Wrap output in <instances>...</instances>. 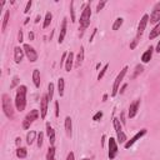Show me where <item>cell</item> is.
I'll return each mask as SVG.
<instances>
[{
	"label": "cell",
	"instance_id": "cell-1",
	"mask_svg": "<svg viewBox=\"0 0 160 160\" xmlns=\"http://www.w3.org/2000/svg\"><path fill=\"white\" fill-rule=\"evenodd\" d=\"M26 92H28V88L26 85H19L16 88V94H15V100H14V105L18 111H24L26 108Z\"/></svg>",
	"mask_w": 160,
	"mask_h": 160
},
{
	"label": "cell",
	"instance_id": "cell-2",
	"mask_svg": "<svg viewBox=\"0 0 160 160\" xmlns=\"http://www.w3.org/2000/svg\"><path fill=\"white\" fill-rule=\"evenodd\" d=\"M90 19H91V8H90V2H86L82 6V11L80 14V20H79V30H81V32H84L89 28Z\"/></svg>",
	"mask_w": 160,
	"mask_h": 160
},
{
	"label": "cell",
	"instance_id": "cell-3",
	"mask_svg": "<svg viewBox=\"0 0 160 160\" xmlns=\"http://www.w3.org/2000/svg\"><path fill=\"white\" fill-rule=\"evenodd\" d=\"M1 109H2V112L5 114V116L8 119L14 118V108H12V104H11V99L8 94L1 95Z\"/></svg>",
	"mask_w": 160,
	"mask_h": 160
},
{
	"label": "cell",
	"instance_id": "cell-4",
	"mask_svg": "<svg viewBox=\"0 0 160 160\" xmlns=\"http://www.w3.org/2000/svg\"><path fill=\"white\" fill-rule=\"evenodd\" d=\"M39 118H40V111H39L38 109H32V110H30V112H28V114L25 115L24 120H22V124H21L22 129H24V130L30 129V126L34 124V121L38 120Z\"/></svg>",
	"mask_w": 160,
	"mask_h": 160
},
{
	"label": "cell",
	"instance_id": "cell-5",
	"mask_svg": "<svg viewBox=\"0 0 160 160\" xmlns=\"http://www.w3.org/2000/svg\"><path fill=\"white\" fill-rule=\"evenodd\" d=\"M112 125H114V130H115L116 138H118L116 141H118L119 144H125V142L128 141V138H126L125 132L122 131V124H121L120 119L114 118V119H112Z\"/></svg>",
	"mask_w": 160,
	"mask_h": 160
},
{
	"label": "cell",
	"instance_id": "cell-6",
	"mask_svg": "<svg viewBox=\"0 0 160 160\" xmlns=\"http://www.w3.org/2000/svg\"><path fill=\"white\" fill-rule=\"evenodd\" d=\"M128 69H129V68L125 65V66L120 70V72L118 74V76L115 78L114 84H112V89H111V96H112V98L116 96V94L119 92L120 85H121V82H122V80H124V78H125V75H126V72H128Z\"/></svg>",
	"mask_w": 160,
	"mask_h": 160
},
{
	"label": "cell",
	"instance_id": "cell-7",
	"mask_svg": "<svg viewBox=\"0 0 160 160\" xmlns=\"http://www.w3.org/2000/svg\"><path fill=\"white\" fill-rule=\"evenodd\" d=\"M22 49H24V52H25V56L28 58V60L30 62H35L39 58L36 50L30 45V44H22Z\"/></svg>",
	"mask_w": 160,
	"mask_h": 160
},
{
	"label": "cell",
	"instance_id": "cell-8",
	"mask_svg": "<svg viewBox=\"0 0 160 160\" xmlns=\"http://www.w3.org/2000/svg\"><path fill=\"white\" fill-rule=\"evenodd\" d=\"M149 15L148 14H144L142 16H141V19H140V21H139V24H138V29H136V39L139 40L141 36H142V34H144V31H145V29H146V25H148V22H149Z\"/></svg>",
	"mask_w": 160,
	"mask_h": 160
},
{
	"label": "cell",
	"instance_id": "cell-9",
	"mask_svg": "<svg viewBox=\"0 0 160 160\" xmlns=\"http://www.w3.org/2000/svg\"><path fill=\"white\" fill-rule=\"evenodd\" d=\"M49 102H50V100H49L48 92H46V94H42V95H41V99H40V118H41L42 120L46 118Z\"/></svg>",
	"mask_w": 160,
	"mask_h": 160
},
{
	"label": "cell",
	"instance_id": "cell-10",
	"mask_svg": "<svg viewBox=\"0 0 160 160\" xmlns=\"http://www.w3.org/2000/svg\"><path fill=\"white\" fill-rule=\"evenodd\" d=\"M108 144H109V152H108V156L110 160H114L119 152V148H118V141L114 139V138H109L108 140Z\"/></svg>",
	"mask_w": 160,
	"mask_h": 160
},
{
	"label": "cell",
	"instance_id": "cell-11",
	"mask_svg": "<svg viewBox=\"0 0 160 160\" xmlns=\"http://www.w3.org/2000/svg\"><path fill=\"white\" fill-rule=\"evenodd\" d=\"M146 134H148V129H145V128H144V129L139 130V131H138V132H136V134H135L130 140H128V141L124 144V148H125V149H130V148H131V146H132L138 140H140V139H141L142 136H145Z\"/></svg>",
	"mask_w": 160,
	"mask_h": 160
},
{
	"label": "cell",
	"instance_id": "cell-12",
	"mask_svg": "<svg viewBox=\"0 0 160 160\" xmlns=\"http://www.w3.org/2000/svg\"><path fill=\"white\" fill-rule=\"evenodd\" d=\"M140 99H136V100H134L131 104H130V106H129V110H128V118L129 119H134L135 116H136V114H138V111H139V108H140Z\"/></svg>",
	"mask_w": 160,
	"mask_h": 160
},
{
	"label": "cell",
	"instance_id": "cell-13",
	"mask_svg": "<svg viewBox=\"0 0 160 160\" xmlns=\"http://www.w3.org/2000/svg\"><path fill=\"white\" fill-rule=\"evenodd\" d=\"M66 30H68V19L64 18L62 22H61V26H60V34H59V38H58L59 44H62V41L65 39V35H66Z\"/></svg>",
	"mask_w": 160,
	"mask_h": 160
},
{
	"label": "cell",
	"instance_id": "cell-14",
	"mask_svg": "<svg viewBox=\"0 0 160 160\" xmlns=\"http://www.w3.org/2000/svg\"><path fill=\"white\" fill-rule=\"evenodd\" d=\"M24 56H25L24 49L20 48V46H15V48H14V61H15L16 64H20V62L22 61Z\"/></svg>",
	"mask_w": 160,
	"mask_h": 160
},
{
	"label": "cell",
	"instance_id": "cell-15",
	"mask_svg": "<svg viewBox=\"0 0 160 160\" xmlns=\"http://www.w3.org/2000/svg\"><path fill=\"white\" fill-rule=\"evenodd\" d=\"M154 46H149L144 52H142V55H141V62L142 64H148L150 60H151V58H152V52H154Z\"/></svg>",
	"mask_w": 160,
	"mask_h": 160
},
{
	"label": "cell",
	"instance_id": "cell-16",
	"mask_svg": "<svg viewBox=\"0 0 160 160\" xmlns=\"http://www.w3.org/2000/svg\"><path fill=\"white\" fill-rule=\"evenodd\" d=\"M74 62H75V56H74V52L70 51V52H68V58L65 60V65H64L65 66V71L70 72L72 66H74Z\"/></svg>",
	"mask_w": 160,
	"mask_h": 160
},
{
	"label": "cell",
	"instance_id": "cell-17",
	"mask_svg": "<svg viewBox=\"0 0 160 160\" xmlns=\"http://www.w3.org/2000/svg\"><path fill=\"white\" fill-rule=\"evenodd\" d=\"M46 135H48V139H49V144L51 146H54L55 145V130L52 129L50 122H46Z\"/></svg>",
	"mask_w": 160,
	"mask_h": 160
},
{
	"label": "cell",
	"instance_id": "cell-18",
	"mask_svg": "<svg viewBox=\"0 0 160 160\" xmlns=\"http://www.w3.org/2000/svg\"><path fill=\"white\" fill-rule=\"evenodd\" d=\"M84 56H85L84 46H80V50H79V52H78V55H76V58H75V62H74V66H75L76 69H79V68L82 65V62H84Z\"/></svg>",
	"mask_w": 160,
	"mask_h": 160
},
{
	"label": "cell",
	"instance_id": "cell-19",
	"mask_svg": "<svg viewBox=\"0 0 160 160\" xmlns=\"http://www.w3.org/2000/svg\"><path fill=\"white\" fill-rule=\"evenodd\" d=\"M149 21H150V24H155V25L160 22V9H154L152 10V12L150 14Z\"/></svg>",
	"mask_w": 160,
	"mask_h": 160
},
{
	"label": "cell",
	"instance_id": "cell-20",
	"mask_svg": "<svg viewBox=\"0 0 160 160\" xmlns=\"http://www.w3.org/2000/svg\"><path fill=\"white\" fill-rule=\"evenodd\" d=\"M64 126H65V132H66V135L70 138V136L72 135V121H71V118H70V116H66V118H65Z\"/></svg>",
	"mask_w": 160,
	"mask_h": 160
},
{
	"label": "cell",
	"instance_id": "cell-21",
	"mask_svg": "<svg viewBox=\"0 0 160 160\" xmlns=\"http://www.w3.org/2000/svg\"><path fill=\"white\" fill-rule=\"evenodd\" d=\"M38 139V132L34 131V130H30L28 134H26V144L28 145H32L34 141H36Z\"/></svg>",
	"mask_w": 160,
	"mask_h": 160
},
{
	"label": "cell",
	"instance_id": "cell-22",
	"mask_svg": "<svg viewBox=\"0 0 160 160\" xmlns=\"http://www.w3.org/2000/svg\"><path fill=\"white\" fill-rule=\"evenodd\" d=\"M31 78H32V82H34L35 88H40V71H39V69H34L32 70Z\"/></svg>",
	"mask_w": 160,
	"mask_h": 160
},
{
	"label": "cell",
	"instance_id": "cell-23",
	"mask_svg": "<svg viewBox=\"0 0 160 160\" xmlns=\"http://www.w3.org/2000/svg\"><path fill=\"white\" fill-rule=\"evenodd\" d=\"M9 19H10V11L6 10L4 12V16H2V22H1V31L4 32L8 28V24H9Z\"/></svg>",
	"mask_w": 160,
	"mask_h": 160
},
{
	"label": "cell",
	"instance_id": "cell-24",
	"mask_svg": "<svg viewBox=\"0 0 160 160\" xmlns=\"http://www.w3.org/2000/svg\"><path fill=\"white\" fill-rule=\"evenodd\" d=\"M51 21H52V14H51V11H46L45 18H44V22H42V29L49 28Z\"/></svg>",
	"mask_w": 160,
	"mask_h": 160
},
{
	"label": "cell",
	"instance_id": "cell-25",
	"mask_svg": "<svg viewBox=\"0 0 160 160\" xmlns=\"http://www.w3.org/2000/svg\"><path fill=\"white\" fill-rule=\"evenodd\" d=\"M159 35H160V22H159V24H156V25L152 28V30H150L149 39H150V40H152V39L158 38Z\"/></svg>",
	"mask_w": 160,
	"mask_h": 160
},
{
	"label": "cell",
	"instance_id": "cell-26",
	"mask_svg": "<svg viewBox=\"0 0 160 160\" xmlns=\"http://www.w3.org/2000/svg\"><path fill=\"white\" fill-rule=\"evenodd\" d=\"M15 155L19 158V159H25L28 156V150L26 148H22V146H18L16 151H15Z\"/></svg>",
	"mask_w": 160,
	"mask_h": 160
},
{
	"label": "cell",
	"instance_id": "cell-27",
	"mask_svg": "<svg viewBox=\"0 0 160 160\" xmlns=\"http://www.w3.org/2000/svg\"><path fill=\"white\" fill-rule=\"evenodd\" d=\"M64 89H65V81H64V78H59L58 79V92H59V96H64Z\"/></svg>",
	"mask_w": 160,
	"mask_h": 160
},
{
	"label": "cell",
	"instance_id": "cell-28",
	"mask_svg": "<svg viewBox=\"0 0 160 160\" xmlns=\"http://www.w3.org/2000/svg\"><path fill=\"white\" fill-rule=\"evenodd\" d=\"M55 152H56L55 146L49 145L48 151H46V160H55Z\"/></svg>",
	"mask_w": 160,
	"mask_h": 160
},
{
	"label": "cell",
	"instance_id": "cell-29",
	"mask_svg": "<svg viewBox=\"0 0 160 160\" xmlns=\"http://www.w3.org/2000/svg\"><path fill=\"white\" fill-rule=\"evenodd\" d=\"M122 24H124V19L122 18H116L115 19V21L112 22V30H119L121 26H122Z\"/></svg>",
	"mask_w": 160,
	"mask_h": 160
},
{
	"label": "cell",
	"instance_id": "cell-30",
	"mask_svg": "<svg viewBox=\"0 0 160 160\" xmlns=\"http://www.w3.org/2000/svg\"><path fill=\"white\" fill-rule=\"evenodd\" d=\"M54 90H55V85L52 82H50L48 85V96H49V100L51 101L52 98H54Z\"/></svg>",
	"mask_w": 160,
	"mask_h": 160
},
{
	"label": "cell",
	"instance_id": "cell-31",
	"mask_svg": "<svg viewBox=\"0 0 160 160\" xmlns=\"http://www.w3.org/2000/svg\"><path fill=\"white\" fill-rule=\"evenodd\" d=\"M74 5H75V1H71V2H70V14H71V22H75V21H76V18H75V9H74Z\"/></svg>",
	"mask_w": 160,
	"mask_h": 160
},
{
	"label": "cell",
	"instance_id": "cell-32",
	"mask_svg": "<svg viewBox=\"0 0 160 160\" xmlns=\"http://www.w3.org/2000/svg\"><path fill=\"white\" fill-rule=\"evenodd\" d=\"M108 68H109V64H105V65L102 66V69H101V70L99 71V74H98V80H101V79L104 78V75H105V72H106Z\"/></svg>",
	"mask_w": 160,
	"mask_h": 160
},
{
	"label": "cell",
	"instance_id": "cell-33",
	"mask_svg": "<svg viewBox=\"0 0 160 160\" xmlns=\"http://www.w3.org/2000/svg\"><path fill=\"white\" fill-rule=\"evenodd\" d=\"M142 70H144L142 65H136V68H135V72L132 74V76H131V78H132V79H134V78H136L139 74H141V72H142Z\"/></svg>",
	"mask_w": 160,
	"mask_h": 160
},
{
	"label": "cell",
	"instance_id": "cell-34",
	"mask_svg": "<svg viewBox=\"0 0 160 160\" xmlns=\"http://www.w3.org/2000/svg\"><path fill=\"white\" fill-rule=\"evenodd\" d=\"M42 140H44V134H42V132H39V134H38V139H36V145H38V148H41V146H42Z\"/></svg>",
	"mask_w": 160,
	"mask_h": 160
},
{
	"label": "cell",
	"instance_id": "cell-35",
	"mask_svg": "<svg viewBox=\"0 0 160 160\" xmlns=\"http://www.w3.org/2000/svg\"><path fill=\"white\" fill-rule=\"evenodd\" d=\"M105 5H106V1H105V0H102V1H100V2H98V5H96V12H100V10H102Z\"/></svg>",
	"mask_w": 160,
	"mask_h": 160
},
{
	"label": "cell",
	"instance_id": "cell-36",
	"mask_svg": "<svg viewBox=\"0 0 160 160\" xmlns=\"http://www.w3.org/2000/svg\"><path fill=\"white\" fill-rule=\"evenodd\" d=\"M102 111H98V112H95V115L92 116V120L94 121H100L101 120V118H102Z\"/></svg>",
	"mask_w": 160,
	"mask_h": 160
},
{
	"label": "cell",
	"instance_id": "cell-37",
	"mask_svg": "<svg viewBox=\"0 0 160 160\" xmlns=\"http://www.w3.org/2000/svg\"><path fill=\"white\" fill-rule=\"evenodd\" d=\"M66 58H68V52L65 51V52L62 54V56H61V60H60V64H59V66H60V68H62V66L65 65V60H66Z\"/></svg>",
	"mask_w": 160,
	"mask_h": 160
},
{
	"label": "cell",
	"instance_id": "cell-38",
	"mask_svg": "<svg viewBox=\"0 0 160 160\" xmlns=\"http://www.w3.org/2000/svg\"><path fill=\"white\" fill-rule=\"evenodd\" d=\"M18 84H19V78H18V76H14V78H12V82L10 84V89H14Z\"/></svg>",
	"mask_w": 160,
	"mask_h": 160
},
{
	"label": "cell",
	"instance_id": "cell-39",
	"mask_svg": "<svg viewBox=\"0 0 160 160\" xmlns=\"http://www.w3.org/2000/svg\"><path fill=\"white\" fill-rule=\"evenodd\" d=\"M31 5H32V1H31V0H29V1L26 2V6H25V9H24V12H25V14H28V12L30 11V9H31Z\"/></svg>",
	"mask_w": 160,
	"mask_h": 160
},
{
	"label": "cell",
	"instance_id": "cell-40",
	"mask_svg": "<svg viewBox=\"0 0 160 160\" xmlns=\"http://www.w3.org/2000/svg\"><path fill=\"white\" fill-rule=\"evenodd\" d=\"M54 105H55V116L58 118V116H59V114H60V109H59V101H58V100H55Z\"/></svg>",
	"mask_w": 160,
	"mask_h": 160
},
{
	"label": "cell",
	"instance_id": "cell-41",
	"mask_svg": "<svg viewBox=\"0 0 160 160\" xmlns=\"http://www.w3.org/2000/svg\"><path fill=\"white\" fill-rule=\"evenodd\" d=\"M18 41L21 44L22 41H24V35H22V30H19V32H18Z\"/></svg>",
	"mask_w": 160,
	"mask_h": 160
},
{
	"label": "cell",
	"instance_id": "cell-42",
	"mask_svg": "<svg viewBox=\"0 0 160 160\" xmlns=\"http://www.w3.org/2000/svg\"><path fill=\"white\" fill-rule=\"evenodd\" d=\"M138 42H139V40H138V39L135 38V39L132 40V42L130 44V50H132V49H135V48H136V45H138Z\"/></svg>",
	"mask_w": 160,
	"mask_h": 160
},
{
	"label": "cell",
	"instance_id": "cell-43",
	"mask_svg": "<svg viewBox=\"0 0 160 160\" xmlns=\"http://www.w3.org/2000/svg\"><path fill=\"white\" fill-rule=\"evenodd\" d=\"M66 160H75V155H74V152H72V151H70V152L68 154Z\"/></svg>",
	"mask_w": 160,
	"mask_h": 160
},
{
	"label": "cell",
	"instance_id": "cell-44",
	"mask_svg": "<svg viewBox=\"0 0 160 160\" xmlns=\"http://www.w3.org/2000/svg\"><path fill=\"white\" fill-rule=\"evenodd\" d=\"M126 86H128V84H122V86H121V88L119 89V92H120V94H122V92L125 91V89H126Z\"/></svg>",
	"mask_w": 160,
	"mask_h": 160
},
{
	"label": "cell",
	"instance_id": "cell-45",
	"mask_svg": "<svg viewBox=\"0 0 160 160\" xmlns=\"http://www.w3.org/2000/svg\"><path fill=\"white\" fill-rule=\"evenodd\" d=\"M96 31H98V29H94V31H92V34H91V36H90V40H89L90 42L92 41V39H94V36L96 35Z\"/></svg>",
	"mask_w": 160,
	"mask_h": 160
},
{
	"label": "cell",
	"instance_id": "cell-46",
	"mask_svg": "<svg viewBox=\"0 0 160 160\" xmlns=\"http://www.w3.org/2000/svg\"><path fill=\"white\" fill-rule=\"evenodd\" d=\"M155 51L160 54V40L158 41V44H156V46H155Z\"/></svg>",
	"mask_w": 160,
	"mask_h": 160
},
{
	"label": "cell",
	"instance_id": "cell-47",
	"mask_svg": "<svg viewBox=\"0 0 160 160\" xmlns=\"http://www.w3.org/2000/svg\"><path fill=\"white\" fill-rule=\"evenodd\" d=\"M34 36H35V35H34V32H32V31H30V32H29V40H34Z\"/></svg>",
	"mask_w": 160,
	"mask_h": 160
},
{
	"label": "cell",
	"instance_id": "cell-48",
	"mask_svg": "<svg viewBox=\"0 0 160 160\" xmlns=\"http://www.w3.org/2000/svg\"><path fill=\"white\" fill-rule=\"evenodd\" d=\"M15 142H16V145H19V144L21 142V138H19V136H18V138H16V141H15Z\"/></svg>",
	"mask_w": 160,
	"mask_h": 160
},
{
	"label": "cell",
	"instance_id": "cell-49",
	"mask_svg": "<svg viewBox=\"0 0 160 160\" xmlns=\"http://www.w3.org/2000/svg\"><path fill=\"white\" fill-rule=\"evenodd\" d=\"M106 99H108V94H104V96H102V101H106Z\"/></svg>",
	"mask_w": 160,
	"mask_h": 160
},
{
	"label": "cell",
	"instance_id": "cell-50",
	"mask_svg": "<svg viewBox=\"0 0 160 160\" xmlns=\"http://www.w3.org/2000/svg\"><path fill=\"white\" fill-rule=\"evenodd\" d=\"M29 20H30V19H29V18H26V19H25V21H24V25H26V24L29 22Z\"/></svg>",
	"mask_w": 160,
	"mask_h": 160
},
{
	"label": "cell",
	"instance_id": "cell-51",
	"mask_svg": "<svg viewBox=\"0 0 160 160\" xmlns=\"http://www.w3.org/2000/svg\"><path fill=\"white\" fill-rule=\"evenodd\" d=\"M39 20H40V16H39V15H38V16H36V20H35V22H36V24H38V22H39Z\"/></svg>",
	"mask_w": 160,
	"mask_h": 160
},
{
	"label": "cell",
	"instance_id": "cell-52",
	"mask_svg": "<svg viewBox=\"0 0 160 160\" xmlns=\"http://www.w3.org/2000/svg\"><path fill=\"white\" fill-rule=\"evenodd\" d=\"M81 160H91V159H89V158H84V159H81Z\"/></svg>",
	"mask_w": 160,
	"mask_h": 160
}]
</instances>
